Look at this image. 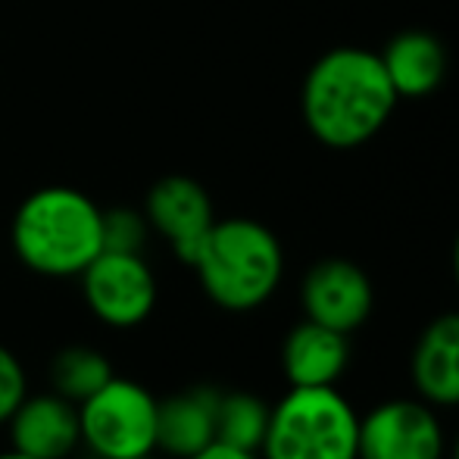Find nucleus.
I'll use <instances>...</instances> for the list:
<instances>
[{
    "label": "nucleus",
    "instance_id": "nucleus-11",
    "mask_svg": "<svg viewBox=\"0 0 459 459\" xmlns=\"http://www.w3.org/2000/svg\"><path fill=\"white\" fill-rule=\"evenodd\" d=\"M410 378L419 400L437 410L459 406V309L441 313L412 344Z\"/></svg>",
    "mask_w": 459,
    "mask_h": 459
},
{
    "label": "nucleus",
    "instance_id": "nucleus-7",
    "mask_svg": "<svg viewBox=\"0 0 459 459\" xmlns=\"http://www.w3.org/2000/svg\"><path fill=\"white\" fill-rule=\"evenodd\" d=\"M447 435L435 406L419 397H397L359 416L357 459H444Z\"/></svg>",
    "mask_w": 459,
    "mask_h": 459
},
{
    "label": "nucleus",
    "instance_id": "nucleus-10",
    "mask_svg": "<svg viewBox=\"0 0 459 459\" xmlns=\"http://www.w3.org/2000/svg\"><path fill=\"white\" fill-rule=\"evenodd\" d=\"M4 429L10 435V447L31 459H69L82 447L79 406L50 387L25 394Z\"/></svg>",
    "mask_w": 459,
    "mask_h": 459
},
{
    "label": "nucleus",
    "instance_id": "nucleus-19",
    "mask_svg": "<svg viewBox=\"0 0 459 459\" xmlns=\"http://www.w3.org/2000/svg\"><path fill=\"white\" fill-rule=\"evenodd\" d=\"M187 459H263V456L254 454V450L231 447V444H225V441H212V444H206L204 450H197V454L187 456Z\"/></svg>",
    "mask_w": 459,
    "mask_h": 459
},
{
    "label": "nucleus",
    "instance_id": "nucleus-4",
    "mask_svg": "<svg viewBox=\"0 0 459 459\" xmlns=\"http://www.w3.org/2000/svg\"><path fill=\"white\" fill-rule=\"evenodd\" d=\"M359 412L338 387H290L269 406L263 459H357Z\"/></svg>",
    "mask_w": 459,
    "mask_h": 459
},
{
    "label": "nucleus",
    "instance_id": "nucleus-18",
    "mask_svg": "<svg viewBox=\"0 0 459 459\" xmlns=\"http://www.w3.org/2000/svg\"><path fill=\"white\" fill-rule=\"evenodd\" d=\"M25 394H29V372H25L22 359L0 341V429L10 422Z\"/></svg>",
    "mask_w": 459,
    "mask_h": 459
},
{
    "label": "nucleus",
    "instance_id": "nucleus-21",
    "mask_svg": "<svg viewBox=\"0 0 459 459\" xmlns=\"http://www.w3.org/2000/svg\"><path fill=\"white\" fill-rule=\"evenodd\" d=\"M0 459H31V456H25V454H19V450L6 447V450H0Z\"/></svg>",
    "mask_w": 459,
    "mask_h": 459
},
{
    "label": "nucleus",
    "instance_id": "nucleus-6",
    "mask_svg": "<svg viewBox=\"0 0 459 459\" xmlns=\"http://www.w3.org/2000/svg\"><path fill=\"white\" fill-rule=\"evenodd\" d=\"M82 300L100 325L126 332L144 325L160 300V284L144 254L100 250L79 275Z\"/></svg>",
    "mask_w": 459,
    "mask_h": 459
},
{
    "label": "nucleus",
    "instance_id": "nucleus-14",
    "mask_svg": "<svg viewBox=\"0 0 459 459\" xmlns=\"http://www.w3.org/2000/svg\"><path fill=\"white\" fill-rule=\"evenodd\" d=\"M378 56L397 97H429L444 85L447 75V48L425 29L394 35Z\"/></svg>",
    "mask_w": 459,
    "mask_h": 459
},
{
    "label": "nucleus",
    "instance_id": "nucleus-17",
    "mask_svg": "<svg viewBox=\"0 0 459 459\" xmlns=\"http://www.w3.org/2000/svg\"><path fill=\"white\" fill-rule=\"evenodd\" d=\"M147 235H151V225L144 219V210H132V206L103 210V250L144 254Z\"/></svg>",
    "mask_w": 459,
    "mask_h": 459
},
{
    "label": "nucleus",
    "instance_id": "nucleus-12",
    "mask_svg": "<svg viewBox=\"0 0 459 459\" xmlns=\"http://www.w3.org/2000/svg\"><path fill=\"white\" fill-rule=\"evenodd\" d=\"M351 334L319 322H297L281 344V372L290 387H338L351 366Z\"/></svg>",
    "mask_w": 459,
    "mask_h": 459
},
{
    "label": "nucleus",
    "instance_id": "nucleus-16",
    "mask_svg": "<svg viewBox=\"0 0 459 459\" xmlns=\"http://www.w3.org/2000/svg\"><path fill=\"white\" fill-rule=\"evenodd\" d=\"M269 429V403L250 391H222L216 412V441L260 454Z\"/></svg>",
    "mask_w": 459,
    "mask_h": 459
},
{
    "label": "nucleus",
    "instance_id": "nucleus-3",
    "mask_svg": "<svg viewBox=\"0 0 459 459\" xmlns=\"http://www.w3.org/2000/svg\"><path fill=\"white\" fill-rule=\"evenodd\" d=\"M191 269L200 290L225 313H254L275 297L284 278V250L269 225L247 216L216 219Z\"/></svg>",
    "mask_w": 459,
    "mask_h": 459
},
{
    "label": "nucleus",
    "instance_id": "nucleus-23",
    "mask_svg": "<svg viewBox=\"0 0 459 459\" xmlns=\"http://www.w3.org/2000/svg\"><path fill=\"white\" fill-rule=\"evenodd\" d=\"M144 459H151V456H144Z\"/></svg>",
    "mask_w": 459,
    "mask_h": 459
},
{
    "label": "nucleus",
    "instance_id": "nucleus-8",
    "mask_svg": "<svg viewBox=\"0 0 459 459\" xmlns=\"http://www.w3.org/2000/svg\"><path fill=\"white\" fill-rule=\"evenodd\" d=\"M303 319L341 334L363 328L375 309V288L363 266L344 256H328L307 269L300 281Z\"/></svg>",
    "mask_w": 459,
    "mask_h": 459
},
{
    "label": "nucleus",
    "instance_id": "nucleus-5",
    "mask_svg": "<svg viewBox=\"0 0 459 459\" xmlns=\"http://www.w3.org/2000/svg\"><path fill=\"white\" fill-rule=\"evenodd\" d=\"M160 400L132 378H113L79 403L82 447L94 459H144L157 454Z\"/></svg>",
    "mask_w": 459,
    "mask_h": 459
},
{
    "label": "nucleus",
    "instance_id": "nucleus-20",
    "mask_svg": "<svg viewBox=\"0 0 459 459\" xmlns=\"http://www.w3.org/2000/svg\"><path fill=\"white\" fill-rule=\"evenodd\" d=\"M454 278H456V288H459V235L454 241Z\"/></svg>",
    "mask_w": 459,
    "mask_h": 459
},
{
    "label": "nucleus",
    "instance_id": "nucleus-1",
    "mask_svg": "<svg viewBox=\"0 0 459 459\" xmlns=\"http://www.w3.org/2000/svg\"><path fill=\"white\" fill-rule=\"evenodd\" d=\"M400 97L381 56L366 48H334L309 66L300 88L307 132L332 151H357L391 122Z\"/></svg>",
    "mask_w": 459,
    "mask_h": 459
},
{
    "label": "nucleus",
    "instance_id": "nucleus-15",
    "mask_svg": "<svg viewBox=\"0 0 459 459\" xmlns=\"http://www.w3.org/2000/svg\"><path fill=\"white\" fill-rule=\"evenodd\" d=\"M113 363L103 351H94L88 344H69L54 353L48 366L50 391L66 397L69 403H85L91 394L100 391L113 378Z\"/></svg>",
    "mask_w": 459,
    "mask_h": 459
},
{
    "label": "nucleus",
    "instance_id": "nucleus-13",
    "mask_svg": "<svg viewBox=\"0 0 459 459\" xmlns=\"http://www.w3.org/2000/svg\"><path fill=\"white\" fill-rule=\"evenodd\" d=\"M222 391L212 385H194L160 400L157 450L172 459H187L216 441V412Z\"/></svg>",
    "mask_w": 459,
    "mask_h": 459
},
{
    "label": "nucleus",
    "instance_id": "nucleus-9",
    "mask_svg": "<svg viewBox=\"0 0 459 459\" xmlns=\"http://www.w3.org/2000/svg\"><path fill=\"white\" fill-rule=\"evenodd\" d=\"M141 210L151 231H157L169 244V250L185 266H191L206 231L216 222L210 194L191 176H163L160 182H153Z\"/></svg>",
    "mask_w": 459,
    "mask_h": 459
},
{
    "label": "nucleus",
    "instance_id": "nucleus-22",
    "mask_svg": "<svg viewBox=\"0 0 459 459\" xmlns=\"http://www.w3.org/2000/svg\"><path fill=\"white\" fill-rule=\"evenodd\" d=\"M450 459H459V435L454 437V444H450Z\"/></svg>",
    "mask_w": 459,
    "mask_h": 459
},
{
    "label": "nucleus",
    "instance_id": "nucleus-2",
    "mask_svg": "<svg viewBox=\"0 0 459 459\" xmlns=\"http://www.w3.org/2000/svg\"><path fill=\"white\" fill-rule=\"evenodd\" d=\"M10 244L29 273L79 278L103 250V206L79 187H38L13 216Z\"/></svg>",
    "mask_w": 459,
    "mask_h": 459
}]
</instances>
